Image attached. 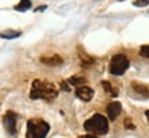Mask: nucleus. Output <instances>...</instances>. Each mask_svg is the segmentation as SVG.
Listing matches in <instances>:
<instances>
[{"mask_svg":"<svg viewBox=\"0 0 149 138\" xmlns=\"http://www.w3.org/2000/svg\"><path fill=\"white\" fill-rule=\"evenodd\" d=\"M77 51H79V57L80 59H81V62H83V65H93L94 64V59L91 58L88 54H86L83 50H81V47H77Z\"/></svg>","mask_w":149,"mask_h":138,"instance_id":"9d476101","label":"nucleus"},{"mask_svg":"<svg viewBox=\"0 0 149 138\" xmlns=\"http://www.w3.org/2000/svg\"><path fill=\"white\" fill-rule=\"evenodd\" d=\"M101 84H102V87H104V90L107 91L108 94H111L112 97H116L117 95V91L112 87V84L109 83V82H107V80H104V82H101Z\"/></svg>","mask_w":149,"mask_h":138,"instance_id":"f8f14e48","label":"nucleus"},{"mask_svg":"<svg viewBox=\"0 0 149 138\" xmlns=\"http://www.w3.org/2000/svg\"><path fill=\"white\" fill-rule=\"evenodd\" d=\"M76 95L79 97L81 101L88 102V101H91L93 97H94V90L90 89L88 86H81V87H77V89H76Z\"/></svg>","mask_w":149,"mask_h":138,"instance_id":"423d86ee","label":"nucleus"},{"mask_svg":"<svg viewBox=\"0 0 149 138\" xmlns=\"http://www.w3.org/2000/svg\"><path fill=\"white\" fill-rule=\"evenodd\" d=\"M50 131V126L43 119L35 117L28 120L26 124V137L25 138H46Z\"/></svg>","mask_w":149,"mask_h":138,"instance_id":"7ed1b4c3","label":"nucleus"},{"mask_svg":"<svg viewBox=\"0 0 149 138\" xmlns=\"http://www.w3.org/2000/svg\"><path fill=\"white\" fill-rule=\"evenodd\" d=\"M40 62H43L44 65H48V66H58V65L64 64V59L58 54H53V55H43V57H40Z\"/></svg>","mask_w":149,"mask_h":138,"instance_id":"0eeeda50","label":"nucleus"},{"mask_svg":"<svg viewBox=\"0 0 149 138\" xmlns=\"http://www.w3.org/2000/svg\"><path fill=\"white\" fill-rule=\"evenodd\" d=\"M139 54L145 58H149V46H142L139 48Z\"/></svg>","mask_w":149,"mask_h":138,"instance_id":"2eb2a0df","label":"nucleus"},{"mask_svg":"<svg viewBox=\"0 0 149 138\" xmlns=\"http://www.w3.org/2000/svg\"><path fill=\"white\" fill-rule=\"evenodd\" d=\"M145 115H146V117H148V120H149V111L145 112Z\"/></svg>","mask_w":149,"mask_h":138,"instance_id":"412c9836","label":"nucleus"},{"mask_svg":"<svg viewBox=\"0 0 149 138\" xmlns=\"http://www.w3.org/2000/svg\"><path fill=\"white\" fill-rule=\"evenodd\" d=\"M58 95L57 87L47 80L35 79L32 82L29 97L32 100H44V101H53Z\"/></svg>","mask_w":149,"mask_h":138,"instance_id":"f257e3e1","label":"nucleus"},{"mask_svg":"<svg viewBox=\"0 0 149 138\" xmlns=\"http://www.w3.org/2000/svg\"><path fill=\"white\" fill-rule=\"evenodd\" d=\"M124 126H126V128H128V130H134V128H135V126H134L133 123H131V120H130V119H126Z\"/></svg>","mask_w":149,"mask_h":138,"instance_id":"f3484780","label":"nucleus"},{"mask_svg":"<svg viewBox=\"0 0 149 138\" xmlns=\"http://www.w3.org/2000/svg\"><path fill=\"white\" fill-rule=\"evenodd\" d=\"M61 87H62V90H65V91H69V87L66 86V82H61Z\"/></svg>","mask_w":149,"mask_h":138,"instance_id":"a211bd4d","label":"nucleus"},{"mask_svg":"<svg viewBox=\"0 0 149 138\" xmlns=\"http://www.w3.org/2000/svg\"><path fill=\"white\" fill-rule=\"evenodd\" d=\"M120 1H122V0H120Z\"/></svg>","mask_w":149,"mask_h":138,"instance_id":"4be33fe9","label":"nucleus"},{"mask_svg":"<svg viewBox=\"0 0 149 138\" xmlns=\"http://www.w3.org/2000/svg\"><path fill=\"white\" fill-rule=\"evenodd\" d=\"M3 124L10 134L17 133V115L13 111H8L3 117Z\"/></svg>","mask_w":149,"mask_h":138,"instance_id":"39448f33","label":"nucleus"},{"mask_svg":"<svg viewBox=\"0 0 149 138\" xmlns=\"http://www.w3.org/2000/svg\"><path fill=\"white\" fill-rule=\"evenodd\" d=\"M46 8H47V6H40L37 10H39V11H43V10H46Z\"/></svg>","mask_w":149,"mask_h":138,"instance_id":"aec40b11","label":"nucleus"},{"mask_svg":"<svg viewBox=\"0 0 149 138\" xmlns=\"http://www.w3.org/2000/svg\"><path fill=\"white\" fill-rule=\"evenodd\" d=\"M133 4L135 7H146V6H149V0H135Z\"/></svg>","mask_w":149,"mask_h":138,"instance_id":"dca6fc26","label":"nucleus"},{"mask_svg":"<svg viewBox=\"0 0 149 138\" xmlns=\"http://www.w3.org/2000/svg\"><path fill=\"white\" fill-rule=\"evenodd\" d=\"M84 130L88 133H94L97 135H104L109 131V123L105 116L97 113L84 122Z\"/></svg>","mask_w":149,"mask_h":138,"instance_id":"f03ea898","label":"nucleus"},{"mask_svg":"<svg viewBox=\"0 0 149 138\" xmlns=\"http://www.w3.org/2000/svg\"><path fill=\"white\" fill-rule=\"evenodd\" d=\"M133 90L139 94L141 97H145V98H149V89L144 84H138V83H133Z\"/></svg>","mask_w":149,"mask_h":138,"instance_id":"1a4fd4ad","label":"nucleus"},{"mask_svg":"<svg viewBox=\"0 0 149 138\" xmlns=\"http://www.w3.org/2000/svg\"><path fill=\"white\" fill-rule=\"evenodd\" d=\"M31 6H32L31 0H21L19 4L15 6V10L17 11H26L28 8H31Z\"/></svg>","mask_w":149,"mask_h":138,"instance_id":"ddd939ff","label":"nucleus"},{"mask_svg":"<svg viewBox=\"0 0 149 138\" xmlns=\"http://www.w3.org/2000/svg\"><path fill=\"white\" fill-rule=\"evenodd\" d=\"M21 36V32H1L0 33V37H3V39H15V37Z\"/></svg>","mask_w":149,"mask_h":138,"instance_id":"4468645a","label":"nucleus"},{"mask_svg":"<svg viewBox=\"0 0 149 138\" xmlns=\"http://www.w3.org/2000/svg\"><path fill=\"white\" fill-rule=\"evenodd\" d=\"M107 112H108V117H109V120H116V117L120 115V112H122V104L117 101H113L111 102L107 108Z\"/></svg>","mask_w":149,"mask_h":138,"instance_id":"6e6552de","label":"nucleus"},{"mask_svg":"<svg viewBox=\"0 0 149 138\" xmlns=\"http://www.w3.org/2000/svg\"><path fill=\"white\" fill-rule=\"evenodd\" d=\"M130 66V61L127 59L126 55L123 54H116L113 55V58L111 59V65H109V70L112 75L115 76H122Z\"/></svg>","mask_w":149,"mask_h":138,"instance_id":"20e7f679","label":"nucleus"},{"mask_svg":"<svg viewBox=\"0 0 149 138\" xmlns=\"http://www.w3.org/2000/svg\"><path fill=\"white\" fill-rule=\"evenodd\" d=\"M79 138H97V137H94V135H80Z\"/></svg>","mask_w":149,"mask_h":138,"instance_id":"6ab92c4d","label":"nucleus"},{"mask_svg":"<svg viewBox=\"0 0 149 138\" xmlns=\"http://www.w3.org/2000/svg\"><path fill=\"white\" fill-rule=\"evenodd\" d=\"M68 83H70L72 86H76V87H81V86L87 84V79L83 76H73L68 80Z\"/></svg>","mask_w":149,"mask_h":138,"instance_id":"9b49d317","label":"nucleus"}]
</instances>
